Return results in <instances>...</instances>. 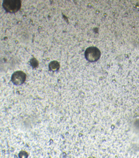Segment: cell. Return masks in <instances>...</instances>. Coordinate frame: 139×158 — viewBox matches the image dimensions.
Instances as JSON below:
<instances>
[{
    "label": "cell",
    "instance_id": "cell-1",
    "mask_svg": "<svg viewBox=\"0 0 139 158\" xmlns=\"http://www.w3.org/2000/svg\"><path fill=\"white\" fill-rule=\"evenodd\" d=\"M2 6L7 12L15 13L20 9L22 3L18 0H5L3 2Z\"/></svg>",
    "mask_w": 139,
    "mask_h": 158
},
{
    "label": "cell",
    "instance_id": "cell-2",
    "mask_svg": "<svg viewBox=\"0 0 139 158\" xmlns=\"http://www.w3.org/2000/svg\"><path fill=\"white\" fill-rule=\"evenodd\" d=\"M85 58L88 61L90 62H95L98 61L100 58L101 52L99 50V48L97 47H94V46H91L87 48L85 53Z\"/></svg>",
    "mask_w": 139,
    "mask_h": 158
},
{
    "label": "cell",
    "instance_id": "cell-3",
    "mask_svg": "<svg viewBox=\"0 0 139 158\" xmlns=\"http://www.w3.org/2000/svg\"><path fill=\"white\" fill-rule=\"evenodd\" d=\"M26 78V76L23 71H16L11 76V81L15 85H22L25 82Z\"/></svg>",
    "mask_w": 139,
    "mask_h": 158
},
{
    "label": "cell",
    "instance_id": "cell-4",
    "mask_svg": "<svg viewBox=\"0 0 139 158\" xmlns=\"http://www.w3.org/2000/svg\"><path fill=\"white\" fill-rule=\"evenodd\" d=\"M59 66H60L59 64L55 61H52L49 64V69L50 71H56L59 69Z\"/></svg>",
    "mask_w": 139,
    "mask_h": 158
},
{
    "label": "cell",
    "instance_id": "cell-5",
    "mask_svg": "<svg viewBox=\"0 0 139 158\" xmlns=\"http://www.w3.org/2000/svg\"><path fill=\"white\" fill-rule=\"evenodd\" d=\"M30 64H31V65L34 67V68H35V67H36L37 66H38V62H37L36 59H31V61H30Z\"/></svg>",
    "mask_w": 139,
    "mask_h": 158
}]
</instances>
